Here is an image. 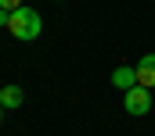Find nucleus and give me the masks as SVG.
I'll list each match as a JSON object with an SVG mask.
<instances>
[{
  "label": "nucleus",
  "mask_w": 155,
  "mask_h": 136,
  "mask_svg": "<svg viewBox=\"0 0 155 136\" xmlns=\"http://www.w3.org/2000/svg\"><path fill=\"white\" fill-rule=\"evenodd\" d=\"M7 29L15 39H36L40 29H43V22H40V14L33 7H18L15 14H11V22H7Z\"/></svg>",
  "instance_id": "f257e3e1"
},
{
  "label": "nucleus",
  "mask_w": 155,
  "mask_h": 136,
  "mask_svg": "<svg viewBox=\"0 0 155 136\" xmlns=\"http://www.w3.org/2000/svg\"><path fill=\"white\" fill-rule=\"evenodd\" d=\"M126 115H134V118H141V115H148L152 111V90H144V86H134V90H126Z\"/></svg>",
  "instance_id": "f03ea898"
},
{
  "label": "nucleus",
  "mask_w": 155,
  "mask_h": 136,
  "mask_svg": "<svg viewBox=\"0 0 155 136\" xmlns=\"http://www.w3.org/2000/svg\"><path fill=\"white\" fill-rule=\"evenodd\" d=\"M134 72H137V86L155 90V54H144V57L134 65Z\"/></svg>",
  "instance_id": "7ed1b4c3"
},
{
  "label": "nucleus",
  "mask_w": 155,
  "mask_h": 136,
  "mask_svg": "<svg viewBox=\"0 0 155 136\" xmlns=\"http://www.w3.org/2000/svg\"><path fill=\"white\" fill-rule=\"evenodd\" d=\"M112 86L123 90V93H126V90H134V86H137V72H134L130 65H119L116 72H112Z\"/></svg>",
  "instance_id": "20e7f679"
},
{
  "label": "nucleus",
  "mask_w": 155,
  "mask_h": 136,
  "mask_svg": "<svg viewBox=\"0 0 155 136\" xmlns=\"http://www.w3.org/2000/svg\"><path fill=\"white\" fill-rule=\"evenodd\" d=\"M22 100H25V93H22L18 86H4V90H0V104H4V107H22Z\"/></svg>",
  "instance_id": "39448f33"
},
{
  "label": "nucleus",
  "mask_w": 155,
  "mask_h": 136,
  "mask_svg": "<svg viewBox=\"0 0 155 136\" xmlns=\"http://www.w3.org/2000/svg\"><path fill=\"white\" fill-rule=\"evenodd\" d=\"M18 7H25L22 0H0V11H7V14H15Z\"/></svg>",
  "instance_id": "423d86ee"
},
{
  "label": "nucleus",
  "mask_w": 155,
  "mask_h": 136,
  "mask_svg": "<svg viewBox=\"0 0 155 136\" xmlns=\"http://www.w3.org/2000/svg\"><path fill=\"white\" fill-rule=\"evenodd\" d=\"M7 22H11V14H7V11H0V25H7Z\"/></svg>",
  "instance_id": "0eeeda50"
},
{
  "label": "nucleus",
  "mask_w": 155,
  "mask_h": 136,
  "mask_svg": "<svg viewBox=\"0 0 155 136\" xmlns=\"http://www.w3.org/2000/svg\"><path fill=\"white\" fill-rule=\"evenodd\" d=\"M0 118H4V104H0Z\"/></svg>",
  "instance_id": "6e6552de"
}]
</instances>
